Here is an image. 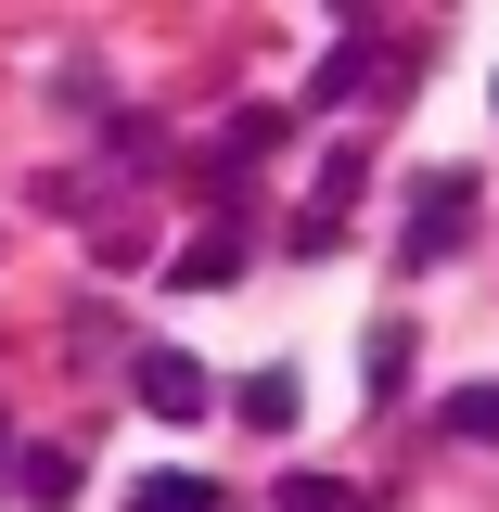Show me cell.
<instances>
[{
	"mask_svg": "<svg viewBox=\"0 0 499 512\" xmlns=\"http://www.w3.org/2000/svg\"><path fill=\"white\" fill-rule=\"evenodd\" d=\"M448 436H474V448H499V384H461V397H448Z\"/></svg>",
	"mask_w": 499,
	"mask_h": 512,
	"instance_id": "7",
	"label": "cell"
},
{
	"mask_svg": "<svg viewBox=\"0 0 499 512\" xmlns=\"http://www.w3.org/2000/svg\"><path fill=\"white\" fill-rule=\"evenodd\" d=\"M167 282H180V295H218V282H244V231H218V218H205V231L167 256Z\"/></svg>",
	"mask_w": 499,
	"mask_h": 512,
	"instance_id": "2",
	"label": "cell"
},
{
	"mask_svg": "<svg viewBox=\"0 0 499 512\" xmlns=\"http://www.w3.org/2000/svg\"><path fill=\"white\" fill-rule=\"evenodd\" d=\"M231 410H244L256 436H282V423H295V372H244V397H231Z\"/></svg>",
	"mask_w": 499,
	"mask_h": 512,
	"instance_id": "4",
	"label": "cell"
},
{
	"mask_svg": "<svg viewBox=\"0 0 499 512\" xmlns=\"http://www.w3.org/2000/svg\"><path fill=\"white\" fill-rule=\"evenodd\" d=\"M282 512H359V487H333V474H282Z\"/></svg>",
	"mask_w": 499,
	"mask_h": 512,
	"instance_id": "8",
	"label": "cell"
},
{
	"mask_svg": "<svg viewBox=\"0 0 499 512\" xmlns=\"http://www.w3.org/2000/svg\"><path fill=\"white\" fill-rule=\"evenodd\" d=\"M359 77H372V52H359V39H346V52H333V64H320V77H308V103H346V90H359Z\"/></svg>",
	"mask_w": 499,
	"mask_h": 512,
	"instance_id": "9",
	"label": "cell"
},
{
	"mask_svg": "<svg viewBox=\"0 0 499 512\" xmlns=\"http://www.w3.org/2000/svg\"><path fill=\"white\" fill-rule=\"evenodd\" d=\"M141 410H154V423H205V372L167 359V346H141Z\"/></svg>",
	"mask_w": 499,
	"mask_h": 512,
	"instance_id": "3",
	"label": "cell"
},
{
	"mask_svg": "<svg viewBox=\"0 0 499 512\" xmlns=\"http://www.w3.org/2000/svg\"><path fill=\"white\" fill-rule=\"evenodd\" d=\"M474 244V180H461V167H436V180L410 192V231H397V256H410V269H436V256H461Z\"/></svg>",
	"mask_w": 499,
	"mask_h": 512,
	"instance_id": "1",
	"label": "cell"
},
{
	"mask_svg": "<svg viewBox=\"0 0 499 512\" xmlns=\"http://www.w3.org/2000/svg\"><path fill=\"white\" fill-rule=\"evenodd\" d=\"M128 512H218V487H205V474H141Z\"/></svg>",
	"mask_w": 499,
	"mask_h": 512,
	"instance_id": "5",
	"label": "cell"
},
{
	"mask_svg": "<svg viewBox=\"0 0 499 512\" xmlns=\"http://www.w3.org/2000/svg\"><path fill=\"white\" fill-rule=\"evenodd\" d=\"M269 141H282V116H231V128H218V180H244Z\"/></svg>",
	"mask_w": 499,
	"mask_h": 512,
	"instance_id": "6",
	"label": "cell"
}]
</instances>
